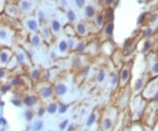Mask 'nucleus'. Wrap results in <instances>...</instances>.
I'll list each match as a JSON object with an SVG mask.
<instances>
[{
	"label": "nucleus",
	"instance_id": "f257e3e1",
	"mask_svg": "<svg viewBox=\"0 0 158 131\" xmlns=\"http://www.w3.org/2000/svg\"><path fill=\"white\" fill-rule=\"evenodd\" d=\"M54 91H55V93L56 96L63 97L68 92V86L63 83H58V84L55 85V86L54 88Z\"/></svg>",
	"mask_w": 158,
	"mask_h": 131
},
{
	"label": "nucleus",
	"instance_id": "f03ea898",
	"mask_svg": "<svg viewBox=\"0 0 158 131\" xmlns=\"http://www.w3.org/2000/svg\"><path fill=\"white\" fill-rule=\"evenodd\" d=\"M38 102H39V99L35 95H27L23 100V104L27 107H34L35 105L38 104Z\"/></svg>",
	"mask_w": 158,
	"mask_h": 131
},
{
	"label": "nucleus",
	"instance_id": "7ed1b4c3",
	"mask_svg": "<svg viewBox=\"0 0 158 131\" xmlns=\"http://www.w3.org/2000/svg\"><path fill=\"white\" fill-rule=\"evenodd\" d=\"M53 88L51 86H49V85H47V86H44L41 89V92H40V94H41V97L43 99V100H48L50 98L52 97V95H53Z\"/></svg>",
	"mask_w": 158,
	"mask_h": 131
},
{
	"label": "nucleus",
	"instance_id": "20e7f679",
	"mask_svg": "<svg viewBox=\"0 0 158 131\" xmlns=\"http://www.w3.org/2000/svg\"><path fill=\"white\" fill-rule=\"evenodd\" d=\"M47 113L49 114H55L56 112L58 111V104L56 102H50L46 108Z\"/></svg>",
	"mask_w": 158,
	"mask_h": 131
},
{
	"label": "nucleus",
	"instance_id": "39448f33",
	"mask_svg": "<svg viewBox=\"0 0 158 131\" xmlns=\"http://www.w3.org/2000/svg\"><path fill=\"white\" fill-rule=\"evenodd\" d=\"M112 120L110 118V117H105L104 121H103V123H102V127H103V129L105 131H109L110 129L112 128Z\"/></svg>",
	"mask_w": 158,
	"mask_h": 131
},
{
	"label": "nucleus",
	"instance_id": "423d86ee",
	"mask_svg": "<svg viewBox=\"0 0 158 131\" xmlns=\"http://www.w3.org/2000/svg\"><path fill=\"white\" fill-rule=\"evenodd\" d=\"M129 77H130V73H129V70L128 69H123L120 72V75H119V79L123 84L126 83V81L128 80Z\"/></svg>",
	"mask_w": 158,
	"mask_h": 131
},
{
	"label": "nucleus",
	"instance_id": "0eeeda50",
	"mask_svg": "<svg viewBox=\"0 0 158 131\" xmlns=\"http://www.w3.org/2000/svg\"><path fill=\"white\" fill-rule=\"evenodd\" d=\"M143 79L142 78H137L136 80H135V82H134V91L135 92H140V91L142 89V87H143Z\"/></svg>",
	"mask_w": 158,
	"mask_h": 131
},
{
	"label": "nucleus",
	"instance_id": "6e6552de",
	"mask_svg": "<svg viewBox=\"0 0 158 131\" xmlns=\"http://www.w3.org/2000/svg\"><path fill=\"white\" fill-rule=\"evenodd\" d=\"M44 122L41 120H38V121H35L34 123L33 124V130L34 131H41L43 128Z\"/></svg>",
	"mask_w": 158,
	"mask_h": 131
},
{
	"label": "nucleus",
	"instance_id": "1a4fd4ad",
	"mask_svg": "<svg viewBox=\"0 0 158 131\" xmlns=\"http://www.w3.org/2000/svg\"><path fill=\"white\" fill-rule=\"evenodd\" d=\"M69 109V106L65 103H60L58 105V113L60 114H66L67 111Z\"/></svg>",
	"mask_w": 158,
	"mask_h": 131
},
{
	"label": "nucleus",
	"instance_id": "9d476101",
	"mask_svg": "<svg viewBox=\"0 0 158 131\" xmlns=\"http://www.w3.org/2000/svg\"><path fill=\"white\" fill-rule=\"evenodd\" d=\"M96 119H97V116H96V114L94 113L90 114V116L88 117L87 119V121H86V125L87 127H91L93 124L95 123V121H96Z\"/></svg>",
	"mask_w": 158,
	"mask_h": 131
},
{
	"label": "nucleus",
	"instance_id": "9b49d317",
	"mask_svg": "<svg viewBox=\"0 0 158 131\" xmlns=\"http://www.w3.org/2000/svg\"><path fill=\"white\" fill-rule=\"evenodd\" d=\"M105 71L100 70V71H98V73H97V83L101 84V83H103L104 81H105Z\"/></svg>",
	"mask_w": 158,
	"mask_h": 131
},
{
	"label": "nucleus",
	"instance_id": "f8f14e48",
	"mask_svg": "<svg viewBox=\"0 0 158 131\" xmlns=\"http://www.w3.org/2000/svg\"><path fill=\"white\" fill-rule=\"evenodd\" d=\"M8 59H9V55H8L7 52H1L0 53V62H1V63L5 64L8 62Z\"/></svg>",
	"mask_w": 158,
	"mask_h": 131
},
{
	"label": "nucleus",
	"instance_id": "ddd939ff",
	"mask_svg": "<svg viewBox=\"0 0 158 131\" xmlns=\"http://www.w3.org/2000/svg\"><path fill=\"white\" fill-rule=\"evenodd\" d=\"M25 118H26V120H27V121H31L32 120H33V118H34V113H33V111L32 110H26L25 111Z\"/></svg>",
	"mask_w": 158,
	"mask_h": 131
},
{
	"label": "nucleus",
	"instance_id": "4468645a",
	"mask_svg": "<svg viewBox=\"0 0 158 131\" xmlns=\"http://www.w3.org/2000/svg\"><path fill=\"white\" fill-rule=\"evenodd\" d=\"M24 84V81H22L20 78H13L12 81H11V85L12 86H20Z\"/></svg>",
	"mask_w": 158,
	"mask_h": 131
},
{
	"label": "nucleus",
	"instance_id": "2eb2a0df",
	"mask_svg": "<svg viewBox=\"0 0 158 131\" xmlns=\"http://www.w3.org/2000/svg\"><path fill=\"white\" fill-rule=\"evenodd\" d=\"M41 77V72H40L39 70H34L31 73V78L34 79V80H38Z\"/></svg>",
	"mask_w": 158,
	"mask_h": 131
},
{
	"label": "nucleus",
	"instance_id": "dca6fc26",
	"mask_svg": "<svg viewBox=\"0 0 158 131\" xmlns=\"http://www.w3.org/2000/svg\"><path fill=\"white\" fill-rule=\"evenodd\" d=\"M118 82H119V77L117 75H115V74L112 75L111 79H110V84H111V85H112V86H115V85L118 84Z\"/></svg>",
	"mask_w": 158,
	"mask_h": 131
},
{
	"label": "nucleus",
	"instance_id": "f3484780",
	"mask_svg": "<svg viewBox=\"0 0 158 131\" xmlns=\"http://www.w3.org/2000/svg\"><path fill=\"white\" fill-rule=\"evenodd\" d=\"M68 126H69V120H67V119L63 120L61 123L59 124V129H61V130H65Z\"/></svg>",
	"mask_w": 158,
	"mask_h": 131
},
{
	"label": "nucleus",
	"instance_id": "a211bd4d",
	"mask_svg": "<svg viewBox=\"0 0 158 131\" xmlns=\"http://www.w3.org/2000/svg\"><path fill=\"white\" fill-rule=\"evenodd\" d=\"M11 88H12V85H3L0 87V92H2V93H6V92H8L11 90Z\"/></svg>",
	"mask_w": 158,
	"mask_h": 131
},
{
	"label": "nucleus",
	"instance_id": "6ab92c4d",
	"mask_svg": "<svg viewBox=\"0 0 158 131\" xmlns=\"http://www.w3.org/2000/svg\"><path fill=\"white\" fill-rule=\"evenodd\" d=\"M11 103H12L14 107H22V103L21 101H20V100H18V99H14V100H11Z\"/></svg>",
	"mask_w": 158,
	"mask_h": 131
},
{
	"label": "nucleus",
	"instance_id": "aec40b11",
	"mask_svg": "<svg viewBox=\"0 0 158 131\" xmlns=\"http://www.w3.org/2000/svg\"><path fill=\"white\" fill-rule=\"evenodd\" d=\"M46 108L45 107H40L39 109H38V111H37V115H38V117H40V118H41L42 116H44V114H46Z\"/></svg>",
	"mask_w": 158,
	"mask_h": 131
},
{
	"label": "nucleus",
	"instance_id": "412c9836",
	"mask_svg": "<svg viewBox=\"0 0 158 131\" xmlns=\"http://www.w3.org/2000/svg\"><path fill=\"white\" fill-rule=\"evenodd\" d=\"M67 47H68V45H67V43H66L65 41H61L60 44H59V49L62 52H65L66 49H67Z\"/></svg>",
	"mask_w": 158,
	"mask_h": 131
},
{
	"label": "nucleus",
	"instance_id": "4be33fe9",
	"mask_svg": "<svg viewBox=\"0 0 158 131\" xmlns=\"http://www.w3.org/2000/svg\"><path fill=\"white\" fill-rule=\"evenodd\" d=\"M7 38V32L5 30H0V40H5Z\"/></svg>",
	"mask_w": 158,
	"mask_h": 131
},
{
	"label": "nucleus",
	"instance_id": "5701e85b",
	"mask_svg": "<svg viewBox=\"0 0 158 131\" xmlns=\"http://www.w3.org/2000/svg\"><path fill=\"white\" fill-rule=\"evenodd\" d=\"M152 72H153L155 75H157L158 74V63H156L154 64L153 68H152Z\"/></svg>",
	"mask_w": 158,
	"mask_h": 131
},
{
	"label": "nucleus",
	"instance_id": "b1692460",
	"mask_svg": "<svg viewBox=\"0 0 158 131\" xmlns=\"http://www.w3.org/2000/svg\"><path fill=\"white\" fill-rule=\"evenodd\" d=\"M0 125L1 126H6L7 125V121H6V119H5V117L1 116L0 117Z\"/></svg>",
	"mask_w": 158,
	"mask_h": 131
},
{
	"label": "nucleus",
	"instance_id": "393cba45",
	"mask_svg": "<svg viewBox=\"0 0 158 131\" xmlns=\"http://www.w3.org/2000/svg\"><path fill=\"white\" fill-rule=\"evenodd\" d=\"M17 60L19 63H23V62H24V56H23V54H19V55H18Z\"/></svg>",
	"mask_w": 158,
	"mask_h": 131
},
{
	"label": "nucleus",
	"instance_id": "a878e982",
	"mask_svg": "<svg viewBox=\"0 0 158 131\" xmlns=\"http://www.w3.org/2000/svg\"><path fill=\"white\" fill-rule=\"evenodd\" d=\"M89 72H90V68H89V67H86V68L83 69V76H88V75H89Z\"/></svg>",
	"mask_w": 158,
	"mask_h": 131
},
{
	"label": "nucleus",
	"instance_id": "bb28decb",
	"mask_svg": "<svg viewBox=\"0 0 158 131\" xmlns=\"http://www.w3.org/2000/svg\"><path fill=\"white\" fill-rule=\"evenodd\" d=\"M74 129H75V126H74V124H69V126L67 127L66 130H67V131H73Z\"/></svg>",
	"mask_w": 158,
	"mask_h": 131
},
{
	"label": "nucleus",
	"instance_id": "cd10ccee",
	"mask_svg": "<svg viewBox=\"0 0 158 131\" xmlns=\"http://www.w3.org/2000/svg\"><path fill=\"white\" fill-rule=\"evenodd\" d=\"M28 25H29V27L31 28V29H35V23H34V21H31L28 23Z\"/></svg>",
	"mask_w": 158,
	"mask_h": 131
},
{
	"label": "nucleus",
	"instance_id": "c85d7f7f",
	"mask_svg": "<svg viewBox=\"0 0 158 131\" xmlns=\"http://www.w3.org/2000/svg\"><path fill=\"white\" fill-rule=\"evenodd\" d=\"M154 99H155V101L158 103V91H156L154 93Z\"/></svg>",
	"mask_w": 158,
	"mask_h": 131
},
{
	"label": "nucleus",
	"instance_id": "c756f323",
	"mask_svg": "<svg viewBox=\"0 0 158 131\" xmlns=\"http://www.w3.org/2000/svg\"><path fill=\"white\" fill-rule=\"evenodd\" d=\"M112 25H111L110 27H108L106 28V33L108 34H112Z\"/></svg>",
	"mask_w": 158,
	"mask_h": 131
},
{
	"label": "nucleus",
	"instance_id": "7c9ffc66",
	"mask_svg": "<svg viewBox=\"0 0 158 131\" xmlns=\"http://www.w3.org/2000/svg\"><path fill=\"white\" fill-rule=\"evenodd\" d=\"M83 49H84V46H83V44H79V45H78V48H77V50L80 51V52H82Z\"/></svg>",
	"mask_w": 158,
	"mask_h": 131
},
{
	"label": "nucleus",
	"instance_id": "2f4dec72",
	"mask_svg": "<svg viewBox=\"0 0 158 131\" xmlns=\"http://www.w3.org/2000/svg\"><path fill=\"white\" fill-rule=\"evenodd\" d=\"M5 71L4 70H0V79L5 78Z\"/></svg>",
	"mask_w": 158,
	"mask_h": 131
},
{
	"label": "nucleus",
	"instance_id": "473e14b6",
	"mask_svg": "<svg viewBox=\"0 0 158 131\" xmlns=\"http://www.w3.org/2000/svg\"><path fill=\"white\" fill-rule=\"evenodd\" d=\"M33 43H34V45L39 44V39H38V37H34V40H33Z\"/></svg>",
	"mask_w": 158,
	"mask_h": 131
},
{
	"label": "nucleus",
	"instance_id": "72a5a7b5",
	"mask_svg": "<svg viewBox=\"0 0 158 131\" xmlns=\"http://www.w3.org/2000/svg\"><path fill=\"white\" fill-rule=\"evenodd\" d=\"M5 107V101L0 100V107Z\"/></svg>",
	"mask_w": 158,
	"mask_h": 131
},
{
	"label": "nucleus",
	"instance_id": "f704fd0d",
	"mask_svg": "<svg viewBox=\"0 0 158 131\" xmlns=\"http://www.w3.org/2000/svg\"><path fill=\"white\" fill-rule=\"evenodd\" d=\"M148 47H149V43H148V42H147V43L145 44V48H144V50H147V49H148Z\"/></svg>",
	"mask_w": 158,
	"mask_h": 131
},
{
	"label": "nucleus",
	"instance_id": "c9c22d12",
	"mask_svg": "<svg viewBox=\"0 0 158 131\" xmlns=\"http://www.w3.org/2000/svg\"><path fill=\"white\" fill-rule=\"evenodd\" d=\"M3 115V107H0V117Z\"/></svg>",
	"mask_w": 158,
	"mask_h": 131
},
{
	"label": "nucleus",
	"instance_id": "e433bc0d",
	"mask_svg": "<svg viewBox=\"0 0 158 131\" xmlns=\"http://www.w3.org/2000/svg\"><path fill=\"white\" fill-rule=\"evenodd\" d=\"M0 131H5V129H1Z\"/></svg>",
	"mask_w": 158,
	"mask_h": 131
},
{
	"label": "nucleus",
	"instance_id": "4c0bfd02",
	"mask_svg": "<svg viewBox=\"0 0 158 131\" xmlns=\"http://www.w3.org/2000/svg\"><path fill=\"white\" fill-rule=\"evenodd\" d=\"M48 131H52V130H48Z\"/></svg>",
	"mask_w": 158,
	"mask_h": 131
}]
</instances>
